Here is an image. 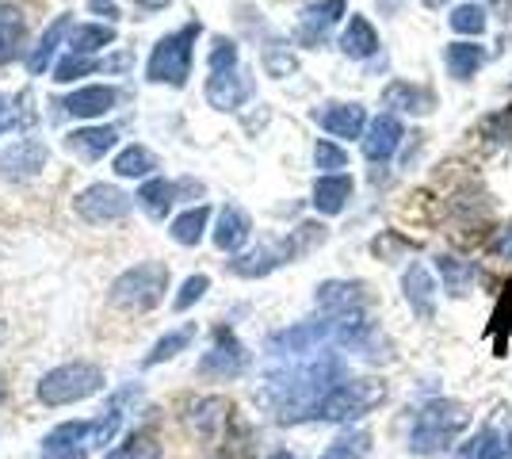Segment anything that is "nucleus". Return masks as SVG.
Returning a JSON list of instances; mask_svg holds the SVG:
<instances>
[{"mask_svg":"<svg viewBox=\"0 0 512 459\" xmlns=\"http://www.w3.org/2000/svg\"><path fill=\"white\" fill-rule=\"evenodd\" d=\"M192 337H195V326H180V329H172V333H165V337L153 345L150 356H146V368L161 364V360H172L176 352H184L188 345H192Z\"/></svg>","mask_w":512,"mask_h":459,"instance_id":"32","label":"nucleus"},{"mask_svg":"<svg viewBox=\"0 0 512 459\" xmlns=\"http://www.w3.org/2000/svg\"><path fill=\"white\" fill-rule=\"evenodd\" d=\"M249 241V215L241 211V207H222V215H218V230H214V245L222 249V253H237L241 245Z\"/></svg>","mask_w":512,"mask_h":459,"instance_id":"19","label":"nucleus"},{"mask_svg":"<svg viewBox=\"0 0 512 459\" xmlns=\"http://www.w3.org/2000/svg\"><path fill=\"white\" fill-rule=\"evenodd\" d=\"M402 287H406V299L413 306L417 318H432L436 314V284H432V272L425 264H409L406 276H402Z\"/></svg>","mask_w":512,"mask_h":459,"instance_id":"15","label":"nucleus"},{"mask_svg":"<svg viewBox=\"0 0 512 459\" xmlns=\"http://www.w3.org/2000/svg\"><path fill=\"white\" fill-rule=\"evenodd\" d=\"M321 241H325V226H318V222H302L299 230L283 241V245H287V257L299 261V257H306L310 249H318Z\"/></svg>","mask_w":512,"mask_h":459,"instance_id":"33","label":"nucleus"},{"mask_svg":"<svg viewBox=\"0 0 512 459\" xmlns=\"http://www.w3.org/2000/svg\"><path fill=\"white\" fill-rule=\"evenodd\" d=\"M314 161H318V169H325V176H333L337 169L348 165V153L341 146H333V142H318L314 146Z\"/></svg>","mask_w":512,"mask_h":459,"instance_id":"40","label":"nucleus"},{"mask_svg":"<svg viewBox=\"0 0 512 459\" xmlns=\"http://www.w3.org/2000/svg\"><path fill=\"white\" fill-rule=\"evenodd\" d=\"M111 43H115V27L111 23H81L69 35V54L73 58H92L96 50H104Z\"/></svg>","mask_w":512,"mask_h":459,"instance_id":"23","label":"nucleus"},{"mask_svg":"<svg viewBox=\"0 0 512 459\" xmlns=\"http://www.w3.org/2000/svg\"><path fill=\"white\" fill-rule=\"evenodd\" d=\"M226 421H230V406H226V398H203V402H195V410H192L195 433L214 437Z\"/></svg>","mask_w":512,"mask_h":459,"instance_id":"29","label":"nucleus"},{"mask_svg":"<svg viewBox=\"0 0 512 459\" xmlns=\"http://www.w3.org/2000/svg\"><path fill=\"white\" fill-rule=\"evenodd\" d=\"M386 402V383L379 379H341L333 391L321 398L318 417L325 421H352V417L371 414Z\"/></svg>","mask_w":512,"mask_h":459,"instance_id":"4","label":"nucleus"},{"mask_svg":"<svg viewBox=\"0 0 512 459\" xmlns=\"http://www.w3.org/2000/svg\"><path fill=\"white\" fill-rule=\"evenodd\" d=\"M367 433H348V437H341V440H333L329 444V452L321 459H360L363 452H367Z\"/></svg>","mask_w":512,"mask_h":459,"instance_id":"37","label":"nucleus"},{"mask_svg":"<svg viewBox=\"0 0 512 459\" xmlns=\"http://www.w3.org/2000/svg\"><path fill=\"white\" fill-rule=\"evenodd\" d=\"M398 142H402V123L394 119V115H379L367 134H363V157H371V161H386L390 153L398 150Z\"/></svg>","mask_w":512,"mask_h":459,"instance_id":"17","label":"nucleus"},{"mask_svg":"<svg viewBox=\"0 0 512 459\" xmlns=\"http://www.w3.org/2000/svg\"><path fill=\"white\" fill-rule=\"evenodd\" d=\"M268 459H295L291 452H276V456H268Z\"/></svg>","mask_w":512,"mask_h":459,"instance_id":"49","label":"nucleus"},{"mask_svg":"<svg viewBox=\"0 0 512 459\" xmlns=\"http://www.w3.org/2000/svg\"><path fill=\"white\" fill-rule=\"evenodd\" d=\"M253 96V81L241 73V69H222L207 77V104L218 111H237L245 100Z\"/></svg>","mask_w":512,"mask_h":459,"instance_id":"10","label":"nucleus"},{"mask_svg":"<svg viewBox=\"0 0 512 459\" xmlns=\"http://www.w3.org/2000/svg\"><path fill=\"white\" fill-rule=\"evenodd\" d=\"M0 402H4V379H0Z\"/></svg>","mask_w":512,"mask_h":459,"instance_id":"50","label":"nucleus"},{"mask_svg":"<svg viewBox=\"0 0 512 459\" xmlns=\"http://www.w3.org/2000/svg\"><path fill=\"white\" fill-rule=\"evenodd\" d=\"M295 54L287 50V46H279V43H272L268 50H264V69L272 73V77H287V73H295Z\"/></svg>","mask_w":512,"mask_h":459,"instance_id":"38","label":"nucleus"},{"mask_svg":"<svg viewBox=\"0 0 512 459\" xmlns=\"http://www.w3.org/2000/svg\"><path fill=\"white\" fill-rule=\"evenodd\" d=\"M73 211L85 222H115L130 215V196L115 184H88L85 192L73 196Z\"/></svg>","mask_w":512,"mask_h":459,"instance_id":"7","label":"nucleus"},{"mask_svg":"<svg viewBox=\"0 0 512 459\" xmlns=\"http://www.w3.org/2000/svg\"><path fill=\"white\" fill-rule=\"evenodd\" d=\"M176 184H169V180H146L142 188H138V203L146 207V215H153V219H165L169 215V207L176 203Z\"/></svg>","mask_w":512,"mask_h":459,"instance_id":"28","label":"nucleus"},{"mask_svg":"<svg viewBox=\"0 0 512 459\" xmlns=\"http://www.w3.org/2000/svg\"><path fill=\"white\" fill-rule=\"evenodd\" d=\"M314 119L337 138H360L363 123H367L360 104H325L321 111H314Z\"/></svg>","mask_w":512,"mask_h":459,"instance_id":"16","label":"nucleus"},{"mask_svg":"<svg viewBox=\"0 0 512 459\" xmlns=\"http://www.w3.org/2000/svg\"><path fill=\"white\" fill-rule=\"evenodd\" d=\"M234 66H237V43H230V39H214L211 73H222V69H234Z\"/></svg>","mask_w":512,"mask_h":459,"instance_id":"42","label":"nucleus"},{"mask_svg":"<svg viewBox=\"0 0 512 459\" xmlns=\"http://www.w3.org/2000/svg\"><path fill=\"white\" fill-rule=\"evenodd\" d=\"M363 284H348V280H329L318 287V306L329 322H348L356 318L363 306Z\"/></svg>","mask_w":512,"mask_h":459,"instance_id":"9","label":"nucleus"},{"mask_svg":"<svg viewBox=\"0 0 512 459\" xmlns=\"http://www.w3.org/2000/svg\"><path fill=\"white\" fill-rule=\"evenodd\" d=\"M283 261H291L287 257V245L279 241V245H260L256 253H245V257H237V261H230V268H234L237 276H268L272 268H279Z\"/></svg>","mask_w":512,"mask_h":459,"instance_id":"22","label":"nucleus"},{"mask_svg":"<svg viewBox=\"0 0 512 459\" xmlns=\"http://www.w3.org/2000/svg\"><path fill=\"white\" fill-rule=\"evenodd\" d=\"M444 62H448V73L455 81H467V77H474L478 66L486 62V50L474 43H451L448 50H444Z\"/></svg>","mask_w":512,"mask_h":459,"instance_id":"26","label":"nucleus"},{"mask_svg":"<svg viewBox=\"0 0 512 459\" xmlns=\"http://www.w3.org/2000/svg\"><path fill=\"white\" fill-rule=\"evenodd\" d=\"M341 50L348 58H371L375 50H379V35H375V27L363 20V16H352L348 27H344L341 35Z\"/></svg>","mask_w":512,"mask_h":459,"instance_id":"24","label":"nucleus"},{"mask_svg":"<svg viewBox=\"0 0 512 459\" xmlns=\"http://www.w3.org/2000/svg\"><path fill=\"white\" fill-rule=\"evenodd\" d=\"M134 4H138V8H146V12H157V8H165L169 0H134Z\"/></svg>","mask_w":512,"mask_h":459,"instance_id":"45","label":"nucleus"},{"mask_svg":"<svg viewBox=\"0 0 512 459\" xmlns=\"http://www.w3.org/2000/svg\"><path fill=\"white\" fill-rule=\"evenodd\" d=\"M104 459H161V448L153 444V437H130L127 444H119Z\"/></svg>","mask_w":512,"mask_h":459,"instance_id":"36","label":"nucleus"},{"mask_svg":"<svg viewBox=\"0 0 512 459\" xmlns=\"http://www.w3.org/2000/svg\"><path fill=\"white\" fill-rule=\"evenodd\" d=\"M115 142H119V134L111 131V127H81V131H73L65 138V146L73 153H81L88 161H100L104 153L115 150Z\"/></svg>","mask_w":512,"mask_h":459,"instance_id":"21","label":"nucleus"},{"mask_svg":"<svg viewBox=\"0 0 512 459\" xmlns=\"http://www.w3.org/2000/svg\"><path fill=\"white\" fill-rule=\"evenodd\" d=\"M199 31H203V27H199V20H195V23H188V27H180V31L165 35L161 43L153 46L150 66H146V77H150L153 85L180 88L188 77H192V54H195Z\"/></svg>","mask_w":512,"mask_h":459,"instance_id":"2","label":"nucleus"},{"mask_svg":"<svg viewBox=\"0 0 512 459\" xmlns=\"http://www.w3.org/2000/svg\"><path fill=\"white\" fill-rule=\"evenodd\" d=\"M88 448H92V425L73 421V425H58L43 440V459H85Z\"/></svg>","mask_w":512,"mask_h":459,"instance_id":"12","label":"nucleus"},{"mask_svg":"<svg viewBox=\"0 0 512 459\" xmlns=\"http://www.w3.org/2000/svg\"><path fill=\"white\" fill-rule=\"evenodd\" d=\"M344 16V0H321V4H310L302 8V20H299V43L314 46L325 39V31Z\"/></svg>","mask_w":512,"mask_h":459,"instance_id":"14","label":"nucleus"},{"mask_svg":"<svg viewBox=\"0 0 512 459\" xmlns=\"http://www.w3.org/2000/svg\"><path fill=\"white\" fill-rule=\"evenodd\" d=\"M352 199V176L333 173V176H321L314 184V207L321 215H341L344 203Z\"/></svg>","mask_w":512,"mask_h":459,"instance_id":"20","label":"nucleus"},{"mask_svg":"<svg viewBox=\"0 0 512 459\" xmlns=\"http://www.w3.org/2000/svg\"><path fill=\"white\" fill-rule=\"evenodd\" d=\"M100 69V62H92V58H62L58 62V69H54V81H62V85H69L73 77H85V73H96Z\"/></svg>","mask_w":512,"mask_h":459,"instance_id":"39","label":"nucleus"},{"mask_svg":"<svg viewBox=\"0 0 512 459\" xmlns=\"http://www.w3.org/2000/svg\"><path fill=\"white\" fill-rule=\"evenodd\" d=\"M440 276H444V284H448L451 295H467L470 284H474V268L463 261H455V257H440Z\"/></svg>","mask_w":512,"mask_h":459,"instance_id":"34","label":"nucleus"},{"mask_svg":"<svg viewBox=\"0 0 512 459\" xmlns=\"http://www.w3.org/2000/svg\"><path fill=\"white\" fill-rule=\"evenodd\" d=\"M46 146L39 138H20L12 142L8 150L0 153V176H12V180H27V176H39L46 165Z\"/></svg>","mask_w":512,"mask_h":459,"instance_id":"11","label":"nucleus"},{"mask_svg":"<svg viewBox=\"0 0 512 459\" xmlns=\"http://www.w3.org/2000/svg\"><path fill=\"white\" fill-rule=\"evenodd\" d=\"M88 8L92 12H100V16H107V20H115L119 12H115V0H88Z\"/></svg>","mask_w":512,"mask_h":459,"instance_id":"44","label":"nucleus"},{"mask_svg":"<svg viewBox=\"0 0 512 459\" xmlns=\"http://www.w3.org/2000/svg\"><path fill=\"white\" fill-rule=\"evenodd\" d=\"M455 459H512V410H497L467 444H459Z\"/></svg>","mask_w":512,"mask_h":459,"instance_id":"6","label":"nucleus"},{"mask_svg":"<svg viewBox=\"0 0 512 459\" xmlns=\"http://www.w3.org/2000/svg\"><path fill=\"white\" fill-rule=\"evenodd\" d=\"M383 104H386V108L425 115V111H432V92H425V88H413V85H406V81H394V85L383 92Z\"/></svg>","mask_w":512,"mask_h":459,"instance_id":"27","label":"nucleus"},{"mask_svg":"<svg viewBox=\"0 0 512 459\" xmlns=\"http://www.w3.org/2000/svg\"><path fill=\"white\" fill-rule=\"evenodd\" d=\"M111 169L119 176H150L157 169V157H153L146 146H127V150L115 153V161H111Z\"/></svg>","mask_w":512,"mask_h":459,"instance_id":"30","label":"nucleus"},{"mask_svg":"<svg viewBox=\"0 0 512 459\" xmlns=\"http://www.w3.org/2000/svg\"><path fill=\"white\" fill-rule=\"evenodd\" d=\"M12 123H20V119L12 115V108H8V111H0V131H4V127H12Z\"/></svg>","mask_w":512,"mask_h":459,"instance_id":"46","label":"nucleus"},{"mask_svg":"<svg viewBox=\"0 0 512 459\" xmlns=\"http://www.w3.org/2000/svg\"><path fill=\"white\" fill-rule=\"evenodd\" d=\"M4 341H8V326H4V322H0V345H4Z\"/></svg>","mask_w":512,"mask_h":459,"instance_id":"48","label":"nucleus"},{"mask_svg":"<svg viewBox=\"0 0 512 459\" xmlns=\"http://www.w3.org/2000/svg\"><path fill=\"white\" fill-rule=\"evenodd\" d=\"M207 219H211V211H207V207H192V211H184L180 219H172L169 234L180 241V245H199L203 230H207Z\"/></svg>","mask_w":512,"mask_h":459,"instance_id":"31","label":"nucleus"},{"mask_svg":"<svg viewBox=\"0 0 512 459\" xmlns=\"http://www.w3.org/2000/svg\"><path fill=\"white\" fill-rule=\"evenodd\" d=\"M104 387V372L96 364H62L54 372L43 375L39 383V402L43 406H69V402H81L88 394H96Z\"/></svg>","mask_w":512,"mask_h":459,"instance_id":"5","label":"nucleus"},{"mask_svg":"<svg viewBox=\"0 0 512 459\" xmlns=\"http://www.w3.org/2000/svg\"><path fill=\"white\" fill-rule=\"evenodd\" d=\"M207 287H211V280H207V276H188V280H184V287H180V295L172 299V310H188L192 303H199V299L207 295Z\"/></svg>","mask_w":512,"mask_h":459,"instance_id":"41","label":"nucleus"},{"mask_svg":"<svg viewBox=\"0 0 512 459\" xmlns=\"http://www.w3.org/2000/svg\"><path fill=\"white\" fill-rule=\"evenodd\" d=\"M245 364H249V352L237 345V337L230 333V329H218V333H214L211 352H203V360H199V375L234 379V375L245 372Z\"/></svg>","mask_w":512,"mask_h":459,"instance_id":"8","label":"nucleus"},{"mask_svg":"<svg viewBox=\"0 0 512 459\" xmlns=\"http://www.w3.org/2000/svg\"><path fill=\"white\" fill-rule=\"evenodd\" d=\"M115 100H119V92H115L111 85H88V88L69 92L62 108L69 111L73 119H100L104 111L115 108Z\"/></svg>","mask_w":512,"mask_h":459,"instance_id":"13","label":"nucleus"},{"mask_svg":"<svg viewBox=\"0 0 512 459\" xmlns=\"http://www.w3.org/2000/svg\"><path fill=\"white\" fill-rule=\"evenodd\" d=\"M493 253H497L501 261H512V226H505V230L493 238Z\"/></svg>","mask_w":512,"mask_h":459,"instance_id":"43","label":"nucleus"},{"mask_svg":"<svg viewBox=\"0 0 512 459\" xmlns=\"http://www.w3.org/2000/svg\"><path fill=\"white\" fill-rule=\"evenodd\" d=\"M165 287H169V268L165 264H134L111 284V303L123 306V310H150L165 299Z\"/></svg>","mask_w":512,"mask_h":459,"instance_id":"3","label":"nucleus"},{"mask_svg":"<svg viewBox=\"0 0 512 459\" xmlns=\"http://www.w3.org/2000/svg\"><path fill=\"white\" fill-rule=\"evenodd\" d=\"M470 425V414L463 402H451V398H436L417 410L413 417V433H409V448L413 452H444L451 440L459 437L463 429Z\"/></svg>","mask_w":512,"mask_h":459,"instance_id":"1","label":"nucleus"},{"mask_svg":"<svg viewBox=\"0 0 512 459\" xmlns=\"http://www.w3.org/2000/svg\"><path fill=\"white\" fill-rule=\"evenodd\" d=\"M69 23H73V16H58V20L43 31V39L31 46V54H27V73H31V77H39V73H46V69L54 66V54H58L62 39L69 35Z\"/></svg>","mask_w":512,"mask_h":459,"instance_id":"18","label":"nucleus"},{"mask_svg":"<svg viewBox=\"0 0 512 459\" xmlns=\"http://www.w3.org/2000/svg\"><path fill=\"white\" fill-rule=\"evenodd\" d=\"M451 27H455L459 35H482V31H486V12H482V4H459V8L451 12Z\"/></svg>","mask_w":512,"mask_h":459,"instance_id":"35","label":"nucleus"},{"mask_svg":"<svg viewBox=\"0 0 512 459\" xmlns=\"http://www.w3.org/2000/svg\"><path fill=\"white\" fill-rule=\"evenodd\" d=\"M428 8H444V4H448V0H425Z\"/></svg>","mask_w":512,"mask_h":459,"instance_id":"47","label":"nucleus"},{"mask_svg":"<svg viewBox=\"0 0 512 459\" xmlns=\"http://www.w3.org/2000/svg\"><path fill=\"white\" fill-rule=\"evenodd\" d=\"M23 27H27V23H23L20 8H16V4H0V66L20 54Z\"/></svg>","mask_w":512,"mask_h":459,"instance_id":"25","label":"nucleus"}]
</instances>
